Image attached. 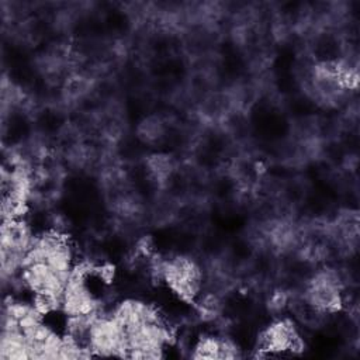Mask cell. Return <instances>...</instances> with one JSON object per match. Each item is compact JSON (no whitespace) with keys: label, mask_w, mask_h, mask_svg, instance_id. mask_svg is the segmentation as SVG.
Returning a JSON list of instances; mask_svg holds the SVG:
<instances>
[{"label":"cell","mask_w":360,"mask_h":360,"mask_svg":"<svg viewBox=\"0 0 360 360\" xmlns=\"http://www.w3.org/2000/svg\"><path fill=\"white\" fill-rule=\"evenodd\" d=\"M305 302L316 314H332L343 305V281L333 269L318 270L307 284Z\"/></svg>","instance_id":"obj_2"},{"label":"cell","mask_w":360,"mask_h":360,"mask_svg":"<svg viewBox=\"0 0 360 360\" xmlns=\"http://www.w3.org/2000/svg\"><path fill=\"white\" fill-rule=\"evenodd\" d=\"M149 273L153 278L163 281L172 292L186 302H193L201 292L202 270L190 256L150 257Z\"/></svg>","instance_id":"obj_1"},{"label":"cell","mask_w":360,"mask_h":360,"mask_svg":"<svg viewBox=\"0 0 360 360\" xmlns=\"http://www.w3.org/2000/svg\"><path fill=\"white\" fill-rule=\"evenodd\" d=\"M222 338L218 336H202L194 346V359H221Z\"/></svg>","instance_id":"obj_4"},{"label":"cell","mask_w":360,"mask_h":360,"mask_svg":"<svg viewBox=\"0 0 360 360\" xmlns=\"http://www.w3.org/2000/svg\"><path fill=\"white\" fill-rule=\"evenodd\" d=\"M304 349L302 338L291 319H277L264 329L257 340L259 353H300Z\"/></svg>","instance_id":"obj_3"}]
</instances>
